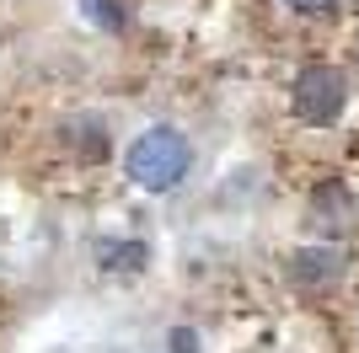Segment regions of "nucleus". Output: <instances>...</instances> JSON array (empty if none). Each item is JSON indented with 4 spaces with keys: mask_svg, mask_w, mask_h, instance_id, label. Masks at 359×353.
<instances>
[{
    "mask_svg": "<svg viewBox=\"0 0 359 353\" xmlns=\"http://www.w3.org/2000/svg\"><path fill=\"white\" fill-rule=\"evenodd\" d=\"M311 214L322 230H348V214H354V204H348V193L338 188V182H327V188L311 193Z\"/></svg>",
    "mask_w": 359,
    "mask_h": 353,
    "instance_id": "20e7f679",
    "label": "nucleus"
},
{
    "mask_svg": "<svg viewBox=\"0 0 359 353\" xmlns=\"http://www.w3.org/2000/svg\"><path fill=\"white\" fill-rule=\"evenodd\" d=\"M295 11H327V6H338V0H290Z\"/></svg>",
    "mask_w": 359,
    "mask_h": 353,
    "instance_id": "0eeeda50",
    "label": "nucleus"
},
{
    "mask_svg": "<svg viewBox=\"0 0 359 353\" xmlns=\"http://www.w3.org/2000/svg\"><path fill=\"white\" fill-rule=\"evenodd\" d=\"M290 279H295L300 289H322V284H338V279H344V251H332V247L295 251V257H290Z\"/></svg>",
    "mask_w": 359,
    "mask_h": 353,
    "instance_id": "7ed1b4c3",
    "label": "nucleus"
},
{
    "mask_svg": "<svg viewBox=\"0 0 359 353\" xmlns=\"http://www.w3.org/2000/svg\"><path fill=\"white\" fill-rule=\"evenodd\" d=\"M172 348L177 353H198V338L188 332V326H177V332H172Z\"/></svg>",
    "mask_w": 359,
    "mask_h": 353,
    "instance_id": "423d86ee",
    "label": "nucleus"
},
{
    "mask_svg": "<svg viewBox=\"0 0 359 353\" xmlns=\"http://www.w3.org/2000/svg\"><path fill=\"white\" fill-rule=\"evenodd\" d=\"M182 172H188V139L172 123H156V129H145L129 145V176H135L140 188L166 193Z\"/></svg>",
    "mask_w": 359,
    "mask_h": 353,
    "instance_id": "f257e3e1",
    "label": "nucleus"
},
{
    "mask_svg": "<svg viewBox=\"0 0 359 353\" xmlns=\"http://www.w3.org/2000/svg\"><path fill=\"white\" fill-rule=\"evenodd\" d=\"M290 102H295V113L306 123H332L348 102V75L338 64H306L295 75V97Z\"/></svg>",
    "mask_w": 359,
    "mask_h": 353,
    "instance_id": "f03ea898",
    "label": "nucleus"
},
{
    "mask_svg": "<svg viewBox=\"0 0 359 353\" xmlns=\"http://www.w3.org/2000/svg\"><path fill=\"white\" fill-rule=\"evenodd\" d=\"M86 11L97 27H123V0H86Z\"/></svg>",
    "mask_w": 359,
    "mask_h": 353,
    "instance_id": "39448f33",
    "label": "nucleus"
}]
</instances>
